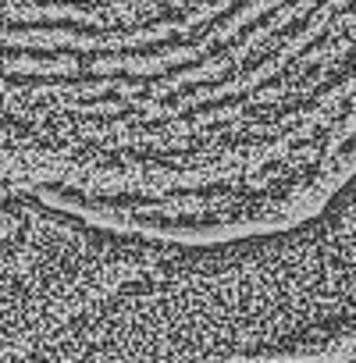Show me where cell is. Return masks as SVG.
I'll return each instance as SVG.
<instances>
[{"label":"cell","instance_id":"1","mask_svg":"<svg viewBox=\"0 0 356 363\" xmlns=\"http://www.w3.org/2000/svg\"><path fill=\"white\" fill-rule=\"evenodd\" d=\"M289 356H317V359H356V328H345L331 338H324V345H303L292 349Z\"/></svg>","mask_w":356,"mask_h":363},{"label":"cell","instance_id":"2","mask_svg":"<svg viewBox=\"0 0 356 363\" xmlns=\"http://www.w3.org/2000/svg\"><path fill=\"white\" fill-rule=\"evenodd\" d=\"M338 242L345 246L349 257H356V200L338 214Z\"/></svg>","mask_w":356,"mask_h":363}]
</instances>
